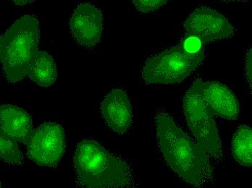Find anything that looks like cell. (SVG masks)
<instances>
[{
  "label": "cell",
  "instance_id": "1",
  "mask_svg": "<svg viewBox=\"0 0 252 188\" xmlns=\"http://www.w3.org/2000/svg\"><path fill=\"white\" fill-rule=\"evenodd\" d=\"M155 132L166 164L182 181L202 187L211 180L213 168L210 154L192 140L164 109L157 113Z\"/></svg>",
  "mask_w": 252,
  "mask_h": 188
},
{
  "label": "cell",
  "instance_id": "2",
  "mask_svg": "<svg viewBox=\"0 0 252 188\" xmlns=\"http://www.w3.org/2000/svg\"><path fill=\"white\" fill-rule=\"evenodd\" d=\"M76 180L81 187L128 188L134 186L130 166L91 139L77 145L73 157Z\"/></svg>",
  "mask_w": 252,
  "mask_h": 188
},
{
  "label": "cell",
  "instance_id": "3",
  "mask_svg": "<svg viewBox=\"0 0 252 188\" xmlns=\"http://www.w3.org/2000/svg\"><path fill=\"white\" fill-rule=\"evenodd\" d=\"M39 24L36 17L24 15L18 18L1 36L0 58L6 80L19 82L29 73L37 53Z\"/></svg>",
  "mask_w": 252,
  "mask_h": 188
},
{
  "label": "cell",
  "instance_id": "4",
  "mask_svg": "<svg viewBox=\"0 0 252 188\" xmlns=\"http://www.w3.org/2000/svg\"><path fill=\"white\" fill-rule=\"evenodd\" d=\"M205 51L189 53L182 43L149 58L143 67L144 82L150 85H172L182 82L200 66Z\"/></svg>",
  "mask_w": 252,
  "mask_h": 188
},
{
  "label": "cell",
  "instance_id": "5",
  "mask_svg": "<svg viewBox=\"0 0 252 188\" xmlns=\"http://www.w3.org/2000/svg\"><path fill=\"white\" fill-rule=\"evenodd\" d=\"M186 121L196 142L207 150L210 157L222 158V145L215 123L214 114L203 99L195 82L184 99Z\"/></svg>",
  "mask_w": 252,
  "mask_h": 188
},
{
  "label": "cell",
  "instance_id": "6",
  "mask_svg": "<svg viewBox=\"0 0 252 188\" xmlns=\"http://www.w3.org/2000/svg\"><path fill=\"white\" fill-rule=\"evenodd\" d=\"M65 150V134L61 125L45 122L33 130L27 142V155L36 164L56 167Z\"/></svg>",
  "mask_w": 252,
  "mask_h": 188
},
{
  "label": "cell",
  "instance_id": "7",
  "mask_svg": "<svg viewBox=\"0 0 252 188\" xmlns=\"http://www.w3.org/2000/svg\"><path fill=\"white\" fill-rule=\"evenodd\" d=\"M184 27L189 36L198 38L202 42L229 39L235 33L234 27L223 15L203 6L195 9L189 15Z\"/></svg>",
  "mask_w": 252,
  "mask_h": 188
},
{
  "label": "cell",
  "instance_id": "8",
  "mask_svg": "<svg viewBox=\"0 0 252 188\" xmlns=\"http://www.w3.org/2000/svg\"><path fill=\"white\" fill-rule=\"evenodd\" d=\"M73 40L81 47L97 45L103 30V15L94 4L83 2L78 4L68 22Z\"/></svg>",
  "mask_w": 252,
  "mask_h": 188
},
{
  "label": "cell",
  "instance_id": "9",
  "mask_svg": "<svg viewBox=\"0 0 252 188\" xmlns=\"http://www.w3.org/2000/svg\"><path fill=\"white\" fill-rule=\"evenodd\" d=\"M196 82L199 93L214 115L227 120H238L239 102L230 88L217 81Z\"/></svg>",
  "mask_w": 252,
  "mask_h": 188
},
{
  "label": "cell",
  "instance_id": "10",
  "mask_svg": "<svg viewBox=\"0 0 252 188\" xmlns=\"http://www.w3.org/2000/svg\"><path fill=\"white\" fill-rule=\"evenodd\" d=\"M100 111L107 126L118 134H126L133 123V112L125 91L115 88L101 102Z\"/></svg>",
  "mask_w": 252,
  "mask_h": 188
},
{
  "label": "cell",
  "instance_id": "11",
  "mask_svg": "<svg viewBox=\"0 0 252 188\" xmlns=\"http://www.w3.org/2000/svg\"><path fill=\"white\" fill-rule=\"evenodd\" d=\"M1 131L17 142L27 143L33 131L30 114L11 105L1 107Z\"/></svg>",
  "mask_w": 252,
  "mask_h": 188
},
{
  "label": "cell",
  "instance_id": "12",
  "mask_svg": "<svg viewBox=\"0 0 252 188\" xmlns=\"http://www.w3.org/2000/svg\"><path fill=\"white\" fill-rule=\"evenodd\" d=\"M28 76L39 86L47 88L53 85L58 71L52 56L46 52H37L29 67Z\"/></svg>",
  "mask_w": 252,
  "mask_h": 188
},
{
  "label": "cell",
  "instance_id": "13",
  "mask_svg": "<svg viewBox=\"0 0 252 188\" xmlns=\"http://www.w3.org/2000/svg\"><path fill=\"white\" fill-rule=\"evenodd\" d=\"M232 154L238 163L246 167L252 166V128L240 126L232 139Z\"/></svg>",
  "mask_w": 252,
  "mask_h": 188
},
{
  "label": "cell",
  "instance_id": "14",
  "mask_svg": "<svg viewBox=\"0 0 252 188\" xmlns=\"http://www.w3.org/2000/svg\"><path fill=\"white\" fill-rule=\"evenodd\" d=\"M0 156L1 160L11 165H20L24 161V157L17 141L7 137L1 131L0 134Z\"/></svg>",
  "mask_w": 252,
  "mask_h": 188
},
{
  "label": "cell",
  "instance_id": "15",
  "mask_svg": "<svg viewBox=\"0 0 252 188\" xmlns=\"http://www.w3.org/2000/svg\"><path fill=\"white\" fill-rule=\"evenodd\" d=\"M169 0H132L138 11L143 13H152L160 8Z\"/></svg>",
  "mask_w": 252,
  "mask_h": 188
},
{
  "label": "cell",
  "instance_id": "16",
  "mask_svg": "<svg viewBox=\"0 0 252 188\" xmlns=\"http://www.w3.org/2000/svg\"><path fill=\"white\" fill-rule=\"evenodd\" d=\"M245 76L252 87V48L250 49L245 57Z\"/></svg>",
  "mask_w": 252,
  "mask_h": 188
},
{
  "label": "cell",
  "instance_id": "17",
  "mask_svg": "<svg viewBox=\"0 0 252 188\" xmlns=\"http://www.w3.org/2000/svg\"><path fill=\"white\" fill-rule=\"evenodd\" d=\"M15 4L16 5L20 6V7H24L26 4H30L33 0H12Z\"/></svg>",
  "mask_w": 252,
  "mask_h": 188
},
{
  "label": "cell",
  "instance_id": "18",
  "mask_svg": "<svg viewBox=\"0 0 252 188\" xmlns=\"http://www.w3.org/2000/svg\"><path fill=\"white\" fill-rule=\"evenodd\" d=\"M226 2H241V1H247V0H222Z\"/></svg>",
  "mask_w": 252,
  "mask_h": 188
},
{
  "label": "cell",
  "instance_id": "19",
  "mask_svg": "<svg viewBox=\"0 0 252 188\" xmlns=\"http://www.w3.org/2000/svg\"></svg>",
  "mask_w": 252,
  "mask_h": 188
}]
</instances>
